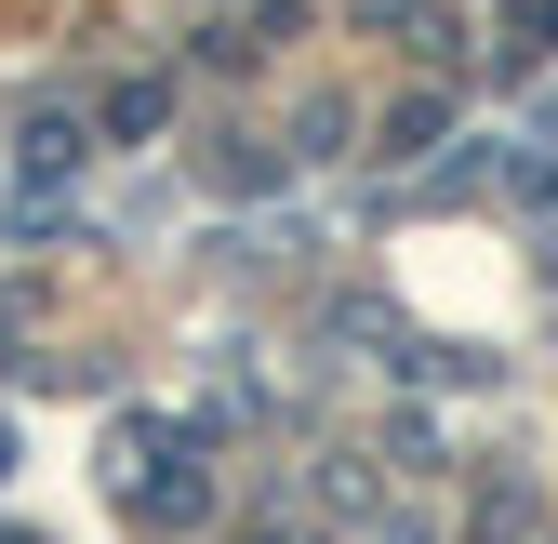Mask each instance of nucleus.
<instances>
[{
	"instance_id": "nucleus-1",
	"label": "nucleus",
	"mask_w": 558,
	"mask_h": 544,
	"mask_svg": "<svg viewBox=\"0 0 558 544\" xmlns=\"http://www.w3.org/2000/svg\"><path fill=\"white\" fill-rule=\"evenodd\" d=\"M133 518H147V531H199V518H214V479H186V465H173V479H133Z\"/></svg>"
},
{
	"instance_id": "nucleus-2",
	"label": "nucleus",
	"mask_w": 558,
	"mask_h": 544,
	"mask_svg": "<svg viewBox=\"0 0 558 544\" xmlns=\"http://www.w3.org/2000/svg\"><path fill=\"white\" fill-rule=\"evenodd\" d=\"M14 160H27L40 186H53V173H81V120H66V107H40V120H27V147H14Z\"/></svg>"
},
{
	"instance_id": "nucleus-3",
	"label": "nucleus",
	"mask_w": 558,
	"mask_h": 544,
	"mask_svg": "<svg viewBox=\"0 0 558 544\" xmlns=\"http://www.w3.org/2000/svg\"><path fill=\"white\" fill-rule=\"evenodd\" d=\"M160 120H173V81H120V94H107V133H120V147H147Z\"/></svg>"
},
{
	"instance_id": "nucleus-4",
	"label": "nucleus",
	"mask_w": 558,
	"mask_h": 544,
	"mask_svg": "<svg viewBox=\"0 0 558 544\" xmlns=\"http://www.w3.org/2000/svg\"><path fill=\"white\" fill-rule=\"evenodd\" d=\"M253 544H319V531H253Z\"/></svg>"
},
{
	"instance_id": "nucleus-5",
	"label": "nucleus",
	"mask_w": 558,
	"mask_h": 544,
	"mask_svg": "<svg viewBox=\"0 0 558 544\" xmlns=\"http://www.w3.org/2000/svg\"><path fill=\"white\" fill-rule=\"evenodd\" d=\"M0 465H14V425H0Z\"/></svg>"
}]
</instances>
